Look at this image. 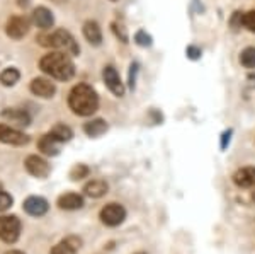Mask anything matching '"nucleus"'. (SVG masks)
I'll list each match as a JSON object with an SVG mask.
<instances>
[{
    "label": "nucleus",
    "instance_id": "0eeeda50",
    "mask_svg": "<svg viewBox=\"0 0 255 254\" xmlns=\"http://www.w3.org/2000/svg\"><path fill=\"white\" fill-rule=\"evenodd\" d=\"M0 142L9 143V145H26L29 142V137L7 125H0Z\"/></svg>",
    "mask_w": 255,
    "mask_h": 254
},
{
    "label": "nucleus",
    "instance_id": "473e14b6",
    "mask_svg": "<svg viewBox=\"0 0 255 254\" xmlns=\"http://www.w3.org/2000/svg\"><path fill=\"white\" fill-rule=\"evenodd\" d=\"M136 254H145V253H136Z\"/></svg>",
    "mask_w": 255,
    "mask_h": 254
},
{
    "label": "nucleus",
    "instance_id": "c756f323",
    "mask_svg": "<svg viewBox=\"0 0 255 254\" xmlns=\"http://www.w3.org/2000/svg\"><path fill=\"white\" fill-rule=\"evenodd\" d=\"M138 72V65H131V72H129V87L133 89L134 87V73Z\"/></svg>",
    "mask_w": 255,
    "mask_h": 254
},
{
    "label": "nucleus",
    "instance_id": "6e6552de",
    "mask_svg": "<svg viewBox=\"0 0 255 254\" xmlns=\"http://www.w3.org/2000/svg\"><path fill=\"white\" fill-rule=\"evenodd\" d=\"M26 169L27 173H29L31 176H34V178H46V176L49 174V164L44 161V159L38 157V155H29V157L26 159Z\"/></svg>",
    "mask_w": 255,
    "mask_h": 254
},
{
    "label": "nucleus",
    "instance_id": "4be33fe9",
    "mask_svg": "<svg viewBox=\"0 0 255 254\" xmlns=\"http://www.w3.org/2000/svg\"><path fill=\"white\" fill-rule=\"evenodd\" d=\"M19 77H20L19 70H15V68H5V70L0 73V82L5 87H9V85H14L19 80Z\"/></svg>",
    "mask_w": 255,
    "mask_h": 254
},
{
    "label": "nucleus",
    "instance_id": "2f4dec72",
    "mask_svg": "<svg viewBox=\"0 0 255 254\" xmlns=\"http://www.w3.org/2000/svg\"><path fill=\"white\" fill-rule=\"evenodd\" d=\"M5 254H24L22 251H7Z\"/></svg>",
    "mask_w": 255,
    "mask_h": 254
},
{
    "label": "nucleus",
    "instance_id": "9d476101",
    "mask_svg": "<svg viewBox=\"0 0 255 254\" xmlns=\"http://www.w3.org/2000/svg\"><path fill=\"white\" fill-rule=\"evenodd\" d=\"M31 92L34 96H39L43 99H48V97H53L56 92V87L51 80L48 79H43V77H38L31 82Z\"/></svg>",
    "mask_w": 255,
    "mask_h": 254
},
{
    "label": "nucleus",
    "instance_id": "c85d7f7f",
    "mask_svg": "<svg viewBox=\"0 0 255 254\" xmlns=\"http://www.w3.org/2000/svg\"><path fill=\"white\" fill-rule=\"evenodd\" d=\"M187 56H189V58H192V60L199 58V56H201V50H199V48H196V46H189L187 48Z\"/></svg>",
    "mask_w": 255,
    "mask_h": 254
},
{
    "label": "nucleus",
    "instance_id": "20e7f679",
    "mask_svg": "<svg viewBox=\"0 0 255 254\" xmlns=\"http://www.w3.org/2000/svg\"><path fill=\"white\" fill-rule=\"evenodd\" d=\"M20 236V220L14 215L0 217V239L7 244H12Z\"/></svg>",
    "mask_w": 255,
    "mask_h": 254
},
{
    "label": "nucleus",
    "instance_id": "a211bd4d",
    "mask_svg": "<svg viewBox=\"0 0 255 254\" xmlns=\"http://www.w3.org/2000/svg\"><path fill=\"white\" fill-rule=\"evenodd\" d=\"M2 116L19 126H27L31 123V116L24 111V109H5V111L2 113Z\"/></svg>",
    "mask_w": 255,
    "mask_h": 254
},
{
    "label": "nucleus",
    "instance_id": "1a4fd4ad",
    "mask_svg": "<svg viewBox=\"0 0 255 254\" xmlns=\"http://www.w3.org/2000/svg\"><path fill=\"white\" fill-rule=\"evenodd\" d=\"M102 77H104L106 85H108L109 91L113 92L114 96H119V97H121L123 94H125V85H123L121 79H119L116 68L111 67V65H109V67H106V68H104V72H102Z\"/></svg>",
    "mask_w": 255,
    "mask_h": 254
},
{
    "label": "nucleus",
    "instance_id": "4468645a",
    "mask_svg": "<svg viewBox=\"0 0 255 254\" xmlns=\"http://www.w3.org/2000/svg\"><path fill=\"white\" fill-rule=\"evenodd\" d=\"M60 143H61L60 140H56L51 133H48V135H43V137L39 138L38 147L44 155H58Z\"/></svg>",
    "mask_w": 255,
    "mask_h": 254
},
{
    "label": "nucleus",
    "instance_id": "6ab92c4d",
    "mask_svg": "<svg viewBox=\"0 0 255 254\" xmlns=\"http://www.w3.org/2000/svg\"><path fill=\"white\" fill-rule=\"evenodd\" d=\"M84 36L87 38V41L90 44H101L102 41V32H101V27L96 20H87L84 24Z\"/></svg>",
    "mask_w": 255,
    "mask_h": 254
},
{
    "label": "nucleus",
    "instance_id": "cd10ccee",
    "mask_svg": "<svg viewBox=\"0 0 255 254\" xmlns=\"http://www.w3.org/2000/svg\"><path fill=\"white\" fill-rule=\"evenodd\" d=\"M113 31L116 32L118 38H121L123 43H128V36H126V32H125V29H123L121 26H118V24H113Z\"/></svg>",
    "mask_w": 255,
    "mask_h": 254
},
{
    "label": "nucleus",
    "instance_id": "bb28decb",
    "mask_svg": "<svg viewBox=\"0 0 255 254\" xmlns=\"http://www.w3.org/2000/svg\"><path fill=\"white\" fill-rule=\"evenodd\" d=\"M12 205V196L5 193L3 190H0V212H5L7 208H10Z\"/></svg>",
    "mask_w": 255,
    "mask_h": 254
},
{
    "label": "nucleus",
    "instance_id": "f03ea898",
    "mask_svg": "<svg viewBox=\"0 0 255 254\" xmlns=\"http://www.w3.org/2000/svg\"><path fill=\"white\" fill-rule=\"evenodd\" d=\"M41 70L48 75H51L56 80H70L75 73V65L70 60L67 53L61 51H53L44 55L39 61Z\"/></svg>",
    "mask_w": 255,
    "mask_h": 254
},
{
    "label": "nucleus",
    "instance_id": "7c9ffc66",
    "mask_svg": "<svg viewBox=\"0 0 255 254\" xmlns=\"http://www.w3.org/2000/svg\"><path fill=\"white\" fill-rule=\"evenodd\" d=\"M230 135H232V132H226V133L223 135V142H221V147H223V149L226 147V143L230 142Z\"/></svg>",
    "mask_w": 255,
    "mask_h": 254
},
{
    "label": "nucleus",
    "instance_id": "b1692460",
    "mask_svg": "<svg viewBox=\"0 0 255 254\" xmlns=\"http://www.w3.org/2000/svg\"><path fill=\"white\" fill-rule=\"evenodd\" d=\"M89 176V167L84 166V164H77V166L72 167V171H70V178L73 179V181H79V179H84Z\"/></svg>",
    "mask_w": 255,
    "mask_h": 254
},
{
    "label": "nucleus",
    "instance_id": "412c9836",
    "mask_svg": "<svg viewBox=\"0 0 255 254\" xmlns=\"http://www.w3.org/2000/svg\"><path fill=\"white\" fill-rule=\"evenodd\" d=\"M49 133H51L53 137L56 138V140H60L61 143H63V142H68L70 138L73 137V132L68 128V126H65V125H56L55 128H53Z\"/></svg>",
    "mask_w": 255,
    "mask_h": 254
},
{
    "label": "nucleus",
    "instance_id": "f257e3e1",
    "mask_svg": "<svg viewBox=\"0 0 255 254\" xmlns=\"http://www.w3.org/2000/svg\"><path fill=\"white\" fill-rule=\"evenodd\" d=\"M68 106L79 116H90L97 111L99 97L96 91L87 84H79L72 89L68 96Z\"/></svg>",
    "mask_w": 255,
    "mask_h": 254
},
{
    "label": "nucleus",
    "instance_id": "aec40b11",
    "mask_svg": "<svg viewBox=\"0 0 255 254\" xmlns=\"http://www.w3.org/2000/svg\"><path fill=\"white\" fill-rule=\"evenodd\" d=\"M84 132L89 137H101L102 133L108 132V123L104 120H92L84 125Z\"/></svg>",
    "mask_w": 255,
    "mask_h": 254
},
{
    "label": "nucleus",
    "instance_id": "f8f14e48",
    "mask_svg": "<svg viewBox=\"0 0 255 254\" xmlns=\"http://www.w3.org/2000/svg\"><path fill=\"white\" fill-rule=\"evenodd\" d=\"M82 241L79 237H67L51 249V254H75L80 249Z\"/></svg>",
    "mask_w": 255,
    "mask_h": 254
},
{
    "label": "nucleus",
    "instance_id": "5701e85b",
    "mask_svg": "<svg viewBox=\"0 0 255 254\" xmlns=\"http://www.w3.org/2000/svg\"><path fill=\"white\" fill-rule=\"evenodd\" d=\"M240 63L245 68H255V48H245L240 55Z\"/></svg>",
    "mask_w": 255,
    "mask_h": 254
},
{
    "label": "nucleus",
    "instance_id": "393cba45",
    "mask_svg": "<svg viewBox=\"0 0 255 254\" xmlns=\"http://www.w3.org/2000/svg\"><path fill=\"white\" fill-rule=\"evenodd\" d=\"M134 41H136L139 46H150V44H151V36L146 34V31L139 29L136 34H134Z\"/></svg>",
    "mask_w": 255,
    "mask_h": 254
},
{
    "label": "nucleus",
    "instance_id": "ddd939ff",
    "mask_svg": "<svg viewBox=\"0 0 255 254\" xmlns=\"http://www.w3.org/2000/svg\"><path fill=\"white\" fill-rule=\"evenodd\" d=\"M233 181L240 188L255 186V167H244V169L237 171L233 176Z\"/></svg>",
    "mask_w": 255,
    "mask_h": 254
},
{
    "label": "nucleus",
    "instance_id": "39448f33",
    "mask_svg": "<svg viewBox=\"0 0 255 254\" xmlns=\"http://www.w3.org/2000/svg\"><path fill=\"white\" fill-rule=\"evenodd\" d=\"M125 219H126V210H125V207L119 203H109L101 210L102 224L109 225V227H116V225L123 224Z\"/></svg>",
    "mask_w": 255,
    "mask_h": 254
},
{
    "label": "nucleus",
    "instance_id": "7ed1b4c3",
    "mask_svg": "<svg viewBox=\"0 0 255 254\" xmlns=\"http://www.w3.org/2000/svg\"><path fill=\"white\" fill-rule=\"evenodd\" d=\"M38 41L43 46L61 48V50H65V53H70V55H79L80 51L79 44L75 43L73 36L65 29H58L53 32V34H41Z\"/></svg>",
    "mask_w": 255,
    "mask_h": 254
},
{
    "label": "nucleus",
    "instance_id": "9b49d317",
    "mask_svg": "<svg viewBox=\"0 0 255 254\" xmlns=\"http://www.w3.org/2000/svg\"><path fill=\"white\" fill-rule=\"evenodd\" d=\"M24 210L26 214H29L32 217H41L48 212V202L41 196H29V198L24 202Z\"/></svg>",
    "mask_w": 255,
    "mask_h": 254
},
{
    "label": "nucleus",
    "instance_id": "f3484780",
    "mask_svg": "<svg viewBox=\"0 0 255 254\" xmlns=\"http://www.w3.org/2000/svg\"><path fill=\"white\" fill-rule=\"evenodd\" d=\"M108 183L102 181V179H94V181H90L84 186V193L90 196V198H101V196L108 193Z\"/></svg>",
    "mask_w": 255,
    "mask_h": 254
},
{
    "label": "nucleus",
    "instance_id": "dca6fc26",
    "mask_svg": "<svg viewBox=\"0 0 255 254\" xmlns=\"http://www.w3.org/2000/svg\"><path fill=\"white\" fill-rule=\"evenodd\" d=\"M58 207L61 210H79L84 207V198L77 193H67L58 198Z\"/></svg>",
    "mask_w": 255,
    "mask_h": 254
},
{
    "label": "nucleus",
    "instance_id": "a878e982",
    "mask_svg": "<svg viewBox=\"0 0 255 254\" xmlns=\"http://www.w3.org/2000/svg\"><path fill=\"white\" fill-rule=\"evenodd\" d=\"M244 26L250 32H255V10H250L244 14Z\"/></svg>",
    "mask_w": 255,
    "mask_h": 254
},
{
    "label": "nucleus",
    "instance_id": "2eb2a0df",
    "mask_svg": "<svg viewBox=\"0 0 255 254\" xmlns=\"http://www.w3.org/2000/svg\"><path fill=\"white\" fill-rule=\"evenodd\" d=\"M32 20H34V24L41 27V29H49L53 26V22H55V17H53V14L46 7H38V9H34V12H32Z\"/></svg>",
    "mask_w": 255,
    "mask_h": 254
},
{
    "label": "nucleus",
    "instance_id": "423d86ee",
    "mask_svg": "<svg viewBox=\"0 0 255 254\" xmlns=\"http://www.w3.org/2000/svg\"><path fill=\"white\" fill-rule=\"evenodd\" d=\"M29 31V19L24 17V15H14L9 19L5 27L7 36H10L12 39H20L27 34Z\"/></svg>",
    "mask_w": 255,
    "mask_h": 254
}]
</instances>
